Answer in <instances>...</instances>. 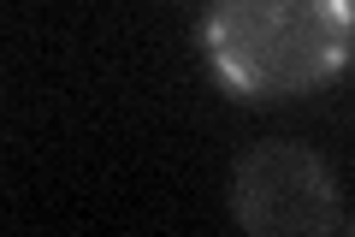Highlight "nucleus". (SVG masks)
Wrapping results in <instances>:
<instances>
[{
	"instance_id": "obj_1",
	"label": "nucleus",
	"mask_w": 355,
	"mask_h": 237,
	"mask_svg": "<svg viewBox=\"0 0 355 237\" xmlns=\"http://www.w3.org/2000/svg\"><path fill=\"white\" fill-rule=\"evenodd\" d=\"M202 42L219 83L243 101L302 95L343 72L355 0H207Z\"/></svg>"
},
{
	"instance_id": "obj_2",
	"label": "nucleus",
	"mask_w": 355,
	"mask_h": 237,
	"mask_svg": "<svg viewBox=\"0 0 355 237\" xmlns=\"http://www.w3.org/2000/svg\"><path fill=\"white\" fill-rule=\"evenodd\" d=\"M231 213L261 237H326L338 231V184L302 142H254L231 172Z\"/></svg>"
}]
</instances>
